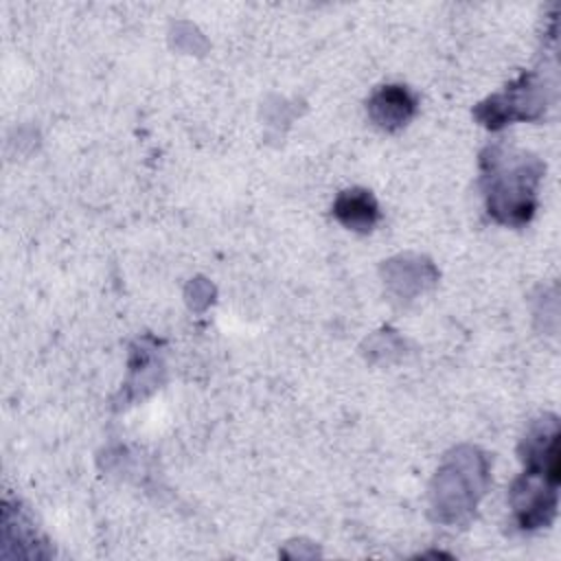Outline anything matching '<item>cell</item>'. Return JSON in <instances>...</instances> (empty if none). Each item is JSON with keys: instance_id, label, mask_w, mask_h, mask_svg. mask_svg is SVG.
<instances>
[{"instance_id": "obj_1", "label": "cell", "mask_w": 561, "mask_h": 561, "mask_svg": "<svg viewBox=\"0 0 561 561\" xmlns=\"http://www.w3.org/2000/svg\"><path fill=\"white\" fill-rule=\"evenodd\" d=\"M526 465L511 489V504L519 528L548 526L557 513L559 486V423L554 416L535 421L522 443Z\"/></svg>"}, {"instance_id": "obj_2", "label": "cell", "mask_w": 561, "mask_h": 561, "mask_svg": "<svg viewBox=\"0 0 561 561\" xmlns=\"http://www.w3.org/2000/svg\"><path fill=\"white\" fill-rule=\"evenodd\" d=\"M480 164L489 215L511 226L526 224L535 213L541 162L526 151L493 145L484 149Z\"/></svg>"}, {"instance_id": "obj_3", "label": "cell", "mask_w": 561, "mask_h": 561, "mask_svg": "<svg viewBox=\"0 0 561 561\" xmlns=\"http://www.w3.org/2000/svg\"><path fill=\"white\" fill-rule=\"evenodd\" d=\"M486 467L473 451L456 454L436 473L434 480V511L440 522H458L469 515L484 489Z\"/></svg>"}, {"instance_id": "obj_4", "label": "cell", "mask_w": 561, "mask_h": 561, "mask_svg": "<svg viewBox=\"0 0 561 561\" xmlns=\"http://www.w3.org/2000/svg\"><path fill=\"white\" fill-rule=\"evenodd\" d=\"M416 112V96L410 88L390 83L381 85L368 101V116L386 131L401 129Z\"/></svg>"}, {"instance_id": "obj_5", "label": "cell", "mask_w": 561, "mask_h": 561, "mask_svg": "<svg viewBox=\"0 0 561 561\" xmlns=\"http://www.w3.org/2000/svg\"><path fill=\"white\" fill-rule=\"evenodd\" d=\"M335 219L355 232H368L379 221V206L370 191L346 188L337 195L333 204Z\"/></svg>"}]
</instances>
